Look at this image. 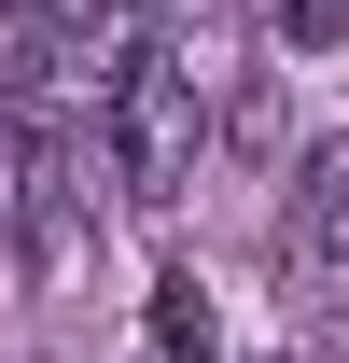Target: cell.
<instances>
[{
  "instance_id": "cell-4",
  "label": "cell",
  "mask_w": 349,
  "mask_h": 363,
  "mask_svg": "<svg viewBox=\"0 0 349 363\" xmlns=\"http://www.w3.org/2000/svg\"><path fill=\"white\" fill-rule=\"evenodd\" d=\"M140 28H154V56H182V70L210 84V56H223V28H238V0H140Z\"/></svg>"
},
{
  "instance_id": "cell-6",
  "label": "cell",
  "mask_w": 349,
  "mask_h": 363,
  "mask_svg": "<svg viewBox=\"0 0 349 363\" xmlns=\"http://www.w3.org/2000/svg\"><path fill=\"white\" fill-rule=\"evenodd\" d=\"M265 363H336V350H265Z\"/></svg>"
},
{
  "instance_id": "cell-1",
  "label": "cell",
  "mask_w": 349,
  "mask_h": 363,
  "mask_svg": "<svg viewBox=\"0 0 349 363\" xmlns=\"http://www.w3.org/2000/svg\"><path fill=\"white\" fill-rule=\"evenodd\" d=\"M98 126H112V182H126L140 210H168L182 182H196V154H210V98H196V70H182V56L140 43L126 84L98 98Z\"/></svg>"
},
{
  "instance_id": "cell-5",
  "label": "cell",
  "mask_w": 349,
  "mask_h": 363,
  "mask_svg": "<svg viewBox=\"0 0 349 363\" xmlns=\"http://www.w3.org/2000/svg\"><path fill=\"white\" fill-rule=\"evenodd\" d=\"M279 28L294 43H336V0H279Z\"/></svg>"
},
{
  "instance_id": "cell-2",
  "label": "cell",
  "mask_w": 349,
  "mask_h": 363,
  "mask_svg": "<svg viewBox=\"0 0 349 363\" xmlns=\"http://www.w3.org/2000/svg\"><path fill=\"white\" fill-rule=\"evenodd\" d=\"M279 266H294L307 308H349V140H321L279 196Z\"/></svg>"
},
{
  "instance_id": "cell-3",
  "label": "cell",
  "mask_w": 349,
  "mask_h": 363,
  "mask_svg": "<svg viewBox=\"0 0 349 363\" xmlns=\"http://www.w3.org/2000/svg\"><path fill=\"white\" fill-rule=\"evenodd\" d=\"M154 363H223V335H210V294H196V266H154Z\"/></svg>"
}]
</instances>
